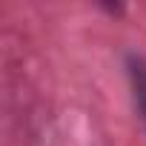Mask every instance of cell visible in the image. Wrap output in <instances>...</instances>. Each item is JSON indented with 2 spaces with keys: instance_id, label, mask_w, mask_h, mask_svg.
I'll return each mask as SVG.
<instances>
[{
  "instance_id": "6da1fadb",
  "label": "cell",
  "mask_w": 146,
  "mask_h": 146,
  "mask_svg": "<svg viewBox=\"0 0 146 146\" xmlns=\"http://www.w3.org/2000/svg\"><path fill=\"white\" fill-rule=\"evenodd\" d=\"M129 78H132L135 98H137L143 120H146V60L143 57H129Z\"/></svg>"
}]
</instances>
